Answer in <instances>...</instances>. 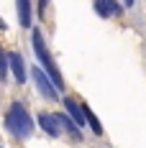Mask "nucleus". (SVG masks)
I'll return each mask as SVG.
<instances>
[{
    "label": "nucleus",
    "mask_w": 146,
    "mask_h": 148,
    "mask_svg": "<svg viewBox=\"0 0 146 148\" xmlns=\"http://www.w3.org/2000/svg\"><path fill=\"white\" fill-rule=\"evenodd\" d=\"M5 128H8L13 135H18V138H28L31 135L33 120H31V115L26 112V107H23L21 102L10 105V110H8V115H5Z\"/></svg>",
    "instance_id": "1"
},
{
    "label": "nucleus",
    "mask_w": 146,
    "mask_h": 148,
    "mask_svg": "<svg viewBox=\"0 0 146 148\" xmlns=\"http://www.w3.org/2000/svg\"><path fill=\"white\" fill-rule=\"evenodd\" d=\"M82 112H85V123H90L92 133H95V135H102V125H100V120L95 118V112L90 110V105H82Z\"/></svg>",
    "instance_id": "10"
},
{
    "label": "nucleus",
    "mask_w": 146,
    "mask_h": 148,
    "mask_svg": "<svg viewBox=\"0 0 146 148\" xmlns=\"http://www.w3.org/2000/svg\"><path fill=\"white\" fill-rule=\"evenodd\" d=\"M95 10L100 15H120L123 13L120 3H116V0H95Z\"/></svg>",
    "instance_id": "5"
},
{
    "label": "nucleus",
    "mask_w": 146,
    "mask_h": 148,
    "mask_svg": "<svg viewBox=\"0 0 146 148\" xmlns=\"http://www.w3.org/2000/svg\"><path fill=\"white\" fill-rule=\"evenodd\" d=\"M8 61H10V69H13V74H15V82H18V84H23V82H26V77H28V74H26V66H23V59H21L18 54H10Z\"/></svg>",
    "instance_id": "6"
},
{
    "label": "nucleus",
    "mask_w": 146,
    "mask_h": 148,
    "mask_svg": "<svg viewBox=\"0 0 146 148\" xmlns=\"http://www.w3.org/2000/svg\"><path fill=\"white\" fill-rule=\"evenodd\" d=\"M57 118H59V125L69 133V138H74V140H80V138H82V133H80V128H77V123H74V120H69L67 115H57Z\"/></svg>",
    "instance_id": "9"
},
{
    "label": "nucleus",
    "mask_w": 146,
    "mask_h": 148,
    "mask_svg": "<svg viewBox=\"0 0 146 148\" xmlns=\"http://www.w3.org/2000/svg\"><path fill=\"white\" fill-rule=\"evenodd\" d=\"M64 107H67L69 118H72L77 125H85V112H82V107L74 102V100H69V97H67V100H64Z\"/></svg>",
    "instance_id": "7"
},
{
    "label": "nucleus",
    "mask_w": 146,
    "mask_h": 148,
    "mask_svg": "<svg viewBox=\"0 0 146 148\" xmlns=\"http://www.w3.org/2000/svg\"><path fill=\"white\" fill-rule=\"evenodd\" d=\"M31 74H33V82H36L39 92L44 95L46 100H57V84L49 79V74H46L41 66H33V69H31Z\"/></svg>",
    "instance_id": "3"
},
{
    "label": "nucleus",
    "mask_w": 146,
    "mask_h": 148,
    "mask_svg": "<svg viewBox=\"0 0 146 148\" xmlns=\"http://www.w3.org/2000/svg\"><path fill=\"white\" fill-rule=\"evenodd\" d=\"M5 74H8V56H5V51L0 49V79H5Z\"/></svg>",
    "instance_id": "11"
},
{
    "label": "nucleus",
    "mask_w": 146,
    "mask_h": 148,
    "mask_svg": "<svg viewBox=\"0 0 146 148\" xmlns=\"http://www.w3.org/2000/svg\"><path fill=\"white\" fill-rule=\"evenodd\" d=\"M133 3H136V0H123V5H126V8H131Z\"/></svg>",
    "instance_id": "12"
},
{
    "label": "nucleus",
    "mask_w": 146,
    "mask_h": 148,
    "mask_svg": "<svg viewBox=\"0 0 146 148\" xmlns=\"http://www.w3.org/2000/svg\"><path fill=\"white\" fill-rule=\"evenodd\" d=\"M33 51H36V59L41 61V69H44L46 74H49V79L57 84V87L64 89V79H62V72L57 69V64H54V59L49 56V49H46V41L44 36H41V31H33Z\"/></svg>",
    "instance_id": "2"
},
{
    "label": "nucleus",
    "mask_w": 146,
    "mask_h": 148,
    "mask_svg": "<svg viewBox=\"0 0 146 148\" xmlns=\"http://www.w3.org/2000/svg\"><path fill=\"white\" fill-rule=\"evenodd\" d=\"M15 5H18V21H21V26L28 28L31 26V3L28 0H15Z\"/></svg>",
    "instance_id": "8"
},
{
    "label": "nucleus",
    "mask_w": 146,
    "mask_h": 148,
    "mask_svg": "<svg viewBox=\"0 0 146 148\" xmlns=\"http://www.w3.org/2000/svg\"><path fill=\"white\" fill-rule=\"evenodd\" d=\"M39 125L46 130V135H51V138H57L59 130H62V125H59V118L57 115H51V112H41L39 115Z\"/></svg>",
    "instance_id": "4"
}]
</instances>
